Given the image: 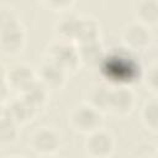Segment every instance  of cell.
<instances>
[{
	"label": "cell",
	"instance_id": "1",
	"mask_svg": "<svg viewBox=\"0 0 158 158\" xmlns=\"http://www.w3.org/2000/svg\"><path fill=\"white\" fill-rule=\"evenodd\" d=\"M43 58L53 62L54 64L64 69L69 75L75 73L81 67L79 62L77 44L72 41L54 38L47 44Z\"/></svg>",
	"mask_w": 158,
	"mask_h": 158
},
{
	"label": "cell",
	"instance_id": "2",
	"mask_svg": "<svg viewBox=\"0 0 158 158\" xmlns=\"http://www.w3.org/2000/svg\"><path fill=\"white\" fill-rule=\"evenodd\" d=\"M104 115L105 114L83 100L70 107L68 112V123L73 131L88 135L104 126Z\"/></svg>",
	"mask_w": 158,
	"mask_h": 158
},
{
	"label": "cell",
	"instance_id": "3",
	"mask_svg": "<svg viewBox=\"0 0 158 158\" xmlns=\"http://www.w3.org/2000/svg\"><path fill=\"white\" fill-rule=\"evenodd\" d=\"M120 38L123 48L135 54H138L147 52L151 48L153 42V33L151 27L137 20H133L127 22L121 28Z\"/></svg>",
	"mask_w": 158,
	"mask_h": 158
},
{
	"label": "cell",
	"instance_id": "4",
	"mask_svg": "<svg viewBox=\"0 0 158 158\" xmlns=\"http://www.w3.org/2000/svg\"><path fill=\"white\" fill-rule=\"evenodd\" d=\"M62 139L59 132L51 126H41L28 136V147L40 157H51L60 149Z\"/></svg>",
	"mask_w": 158,
	"mask_h": 158
},
{
	"label": "cell",
	"instance_id": "5",
	"mask_svg": "<svg viewBox=\"0 0 158 158\" xmlns=\"http://www.w3.org/2000/svg\"><path fill=\"white\" fill-rule=\"evenodd\" d=\"M115 136L104 126L85 135L84 151L90 158H109L115 153Z\"/></svg>",
	"mask_w": 158,
	"mask_h": 158
},
{
	"label": "cell",
	"instance_id": "6",
	"mask_svg": "<svg viewBox=\"0 0 158 158\" xmlns=\"http://www.w3.org/2000/svg\"><path fill=\"white\" fill-rule=\"evenodd\" d=\"M137 102L135 90L127 84H111L109 111L116 116H127L132 112Z\"/></svg>",
	"mask_w": 158,
	"mask_h": 158
},
{
	"label": "cell",
	"instance_id": "7",
	"mask_svg": "<svg viewBox=\"0 0 158 158\" xmlns=\"http://www.w3.org/2000/svg\"><path fill=\"white\" fill-rule=\"evenodd\" d=\"M6 84L11 91L21 94L36 79V69L25 62H15L6 67Z\"/></svg>",
	"mask_w": 158,
	"mask_h": 158
},
{
	"label": "cell",
	"instance_id": "8",
	"mask_svg": "<svg viewBox=\"0 0 158 158\" xmlns=\"http://www.w3.org/2000/svg\"><path fill=\"white\" fill-rule=\"evenodd\" d=\"M26 41L27 33L22 22L0 30V52L6 56H17L21 53L26 46Z\"/></svg>",
	"mask_w": 158,
	"mask_h": 158
},
{
	"label": "cell",
	"instance_id": "9",
	"mask_svg": "<svg viewBox=\"0 0 158 158\" xmlns=\"http://www.w3.org/2000/svg\"><path fill=\"white\" fill-rule=\"evenodd\" d=\"M68 75L69 74L64 69L46 58H42L41 63L38 64V68L36 69L37 79L49 90L62 89L67 83Z\"/></svg>",
	"mask_w": 158,
	"mask_h": 158
},
{
	"label": "cell",
	"instance_id": "10",
	"mask_svg": "<svg viewBox=\"0 0 158 158\" xmlns=\"http://www.w3.org/2000/svg\"><path fill=\"white\" fill-rule=\"evenodd\" d=\"M2 114L15 121L19 126H22L32 121L38 111L32 105H30L21 95H17L15 98H9L4 102Z\"/></svg>",
	"mask_w": 158,
	"mask_h": 158
},
{
	"label": "cell",
	"instance_id": "11",
	"mask_svg": "<svg viewBox=\"0 0 158 158\" xmlns=\"http://www.w3.org/2000/svg\"><path fill=\"white\" fill-rule=\"evenodd\" d=\"M77 49L80 65L89 69H98L106 56V48L101 40L78 43Z\"/></svg>",
	"mask_w": 158,
	"mask_h": 158
},
{
	"label": "cell",
	"instance_id": "12",
	"mask_svg": "<svg viewBox=\"0 0 158 158\" xmlns=\"http://www.w3.org/2000/svg\"><path fill=\"white\" fill-rule=\"evenodd\" d=\"M79 21H80V14H77L72 10L60 12V16L57 19L53 26L56 38L72 41L75 43L79 30Z\"/></svg>",
	"mask_w": 158,
	"mask_h": 158
},
{
	"label": "cell",
	"instance_id": "13",
	"mask_svg": "<svg viewBox=\"0 0 158 158\" xmlns=\"http://www.w3.org/2000/svg\"><path fill=\"white\" fill-rule=\"evenodd\" d=\"M110 91H111V84L101 80L93 83L90 86L86 88L84 101L101 111L102 114H106L109 111V99H110Z\"/></svg>",
	"mask_w": 158,
	"mask_h": 158
},
{
	"label": "cell",
	"instance_id": "14",
	"mask_svg": "<svg viewBox=\"0 0 158 158\" xmlns=\"http://www.w3.org/2000/svg\"><path fill=\"white\" fill-rule=\"evenodd\" d=\"M17 95H21L30 105H32L40 112V110L47 106L51 96V90L46 85H43L38 79H36L27 89H25L21 94Z\"/></svg>",
	"mask_w": 158,
	"mask_h": 158
},
{
	"label": "cell",
	"instance_id": "15",
	"mask_svg": "<svg viewBox=\"0 0 158 158\" xmlns=\"http://www.w3.org/2000/svg\"><path fill=\"white\" fill-rule=\"evenodd\" d=\"M100 22L96 17L93 15L88 14H81L80 15V21H79V30L75 40V44L83 43V42H89V41H95L100 40Z\"/></svg>",
	"mask_w": 158,
	"mask_h": 158
},
{
	"label": "cell",
	"instance_id": "16",
	"mask_svg": "<svg viewBox=\"0 0 158 158\" xmlns=\"http://www.w3.org/2000/svg\"><path fill=\"white\" fill-rule=\"evenodd\" d=\"M139 118L142 125L152 133L158 132V100L157 95L147 99L139 109Z\"/></svg>",
	"mask_w": 158,
	"mask_h": 158
},
{
	"label": "cell",
	"instance_id": "17",
	"mask_svg": "<svg viewBox=\"0 0 158 158\" xmlns=\"http://www.w3.org/2000/svg\"><path fill=\"white\" fill-rule=\"evenodd\" d=\"M136 20L154 27L158 22V0H139L135 6Z\"/></svg>",
	"mask_w": 158,
	"mask_h": 158
},
{
	"label": "cell",
	"instance_id": "18",
	"mask_svg": "<svg viewBox=\"0 0 158 158\" xmlns=\"http://www.w3.org/2000/svg\"><path fill=\"white\" fill-rule=\"evenodd\" d=\"M20 127L15 121L5 116H0V146L14 144L20 136Z\"/></svg>",
	"mask_w": 158,
	"mask_h": 158
},
{
	"label": "cell",
	"instance_id": "19",
	"mask_svg": "<svg viewBox=\"0 0 158 158\" xmlns=\"http://www.w3.org/2000/svg\"><path fill=\"white\" fill-rule=\"evenodd\" d=\"M142 80L147 90H149L153 95L158 93V64L156 60L149 63L142 70Z\"/></svg>",
	"mask_w": 158,
	"mask_h": 158
},
{
	"label": "cell",
	"instance_id": "20",
	"mask_svg": "<svg viewBox=\"0 0 158 158\" xmlns=\"http://www.w3.org/2000/svg\"><path fill=\"white\" fill-rule=\"evenodd\" d=\"M17 23H21L19 12L9 5L0 6V30L15 26Z\"/></svg>",
	"mask_w": 158,
	"mask_h": 158
},
{
	"label": "cell",
	"instance_id": "21",
	"mask_svg": "<svg viewBox=\"0 0 158 158\" xmlns=\"http://www.w3.org/2000/svg\"><path fill=\"white\" fill-rule=\"evenodd\" d=\"M38 1L46 9L57 11V12H63V11L70 10L75 2V0H38Z\"/></svg>",
	"mask_w": 158,
	"mask_h": 158
},
{
	"label": "cell",
	"instance_id": "22",
	"mask_svg": "<svg viewBox=\"0 0 158 158\" xmlns=\"http://www.w3.org/2000/svg\"><path fill=\"white\" fill-rule=\"evenodd\" d=\"M6 67L0 62V84L6 83Z\"/></svg>",
	"mask_w": 158,
	"mask_h": 158
},
{
	"label": "cell",
	"instance_id": "23",
	"mask_svg": "<svg viewBox=\"0 0 158 158\" xmlns=\"http://www.w3.org/2000/svg\"><path fill=\"white\" fill-rule=\"evenodd\" d=\"M2 111H4V102L0 101V116L2 115Z\"/></svg>",
	"mask_w": 158,
	"mask_h": 158
}]
</instances>
